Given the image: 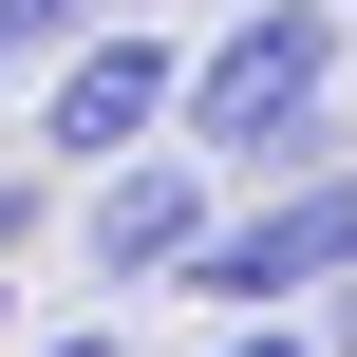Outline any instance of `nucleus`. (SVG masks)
Listing matches in <instances>:
<instances>
[{
  "mask_svg": "<svg viewBox=\"0 0 357 357\" xmlns=\"http://www.w3.org/2000/svg\"><path fill=\"white\" fill-rule=\"evenodd\" d=\"M339 56H357V19L339 0H226L207 38H188V151L226 169V188H282V169H339L357 132H339Z\"/></svg>",
  "mask_w": 357,
  "mask_h": 357,
  "instance_id": "obj_1",
  "label": "nucleus"
},
{
  "mask_svg": "<svg viewBox=\"0 0 357 357\" xmlns=\"http://www.w3.org/2000/svg\"><path fill=\"white\" fill-rule=\"evenodd\" d=\"M339 264H357V151H339V169H282V188H226V226L188 245V282H169V301L264 320V301H320Z\"/></svg>",
  "mask_w": 357,
  "mask_h": 357,
  "instance_id": "obj_2",
  "label": "nucleus"
},
{
  "mask_svg": "<svg viewBox=\"0 0 357 357\" xmlns=\"http://www.w3.org/2000/svg\"><path fill=\"white\" fill-rule=\"evenodd\" d=\"M169 113H188V38L113 0V19H94L56 75H38V169H113V151H151Z\"/></svg>",
  "mask_w": 357,
  "mask_h": 357,
  "instance_id": "obj_3",
  "label": "nucleus"
},
{
  "mask_svg": "<svg viewBox=\"0 0 357 357\" xmlns=\"http://www.w3.org/2000/svg\"><path fill=\"white\" fill-rule=\"evenodd\" d=\"M226 226V169L188 151V132H151V151H113V169H75V282H188V245Z\"/></svg>",
  "mask_w": 357,
  "mask_h": 357,
  "instance_id": "obj_4",
  "label": "nucleus"
},
{
  "mask_svg": "<svg viewBox=\"0 0 357 357\" xmlns=\"http://www.w3.org/2000/svg\"><path fill=\"white\" fill-rule=\"evenodd\" d=\"M94 19H113V0H0V94H38V75H56Z\"/></svg>",
  "mask_w": 357,
  "mask_h": 357,
  "instance_id": "obj_5",
  "label": "nucleus"
},
{
  "mask_svg": "<svg viewBox=\"0 0 357 357\" xmlns=\"http://www.w3.org/2000/svg\"><path fill=\"white\" fill-rule=\"evenodd\" d=\"M38 226H56V169H0V339H19V264H38Z\"/></svg>",
  "mask_w": 357,
  "mask_h": 357,
  "instance_id": "obj_6",
  "label": "nucleus"
},
{
  "mask_svg": "<svg viewBox=\"0 0 357 357\" xmlns=\"http://www.w3.org/2000/svg\"><path fill=\"white\" fill-rule=\"evenodd\" d=\"M207 357H320V320H301V301H264V320H207Z\"/></svg>",
  "mask_w": 357,
  "mask_h": 357,
  "instance_id": "obj_7",
  "label": "nucleus"
},
{
  "mask_svg": "<svg viewBox=\"0 0 357 357\" xmlns=\"http://www.w3.org/2000/svg\"><path fill=\"white\" fill-rule=\"evenodd\" d=\"M0 357H132V339H113V301H94V320H38V339H0Z\"/></svg>",
  "mask_w": 357,
  "mask_h": 357,
  "instance_id": "obj_8",
  "label": "nucleus"
},
{
  "mask_svg": "<svg viewBox=\"0 0 357 357\" xmlns=\"http://www.w3.org/2000/svg\"><path fill=\"white\" fill-rule=\"evenodd\" d=\"M301 320H320V357H357V264L320 282V301H301Z\"/></svg>",
  "mask_w": 357,
  "mask_h": 357,
  "instance_id": "obj_9",
  "label": "nucleus"
},
{
  "mask_svg": "<svg viewBox=\"0 0 357 357\" xmlns=\"http://www.w3.org/2000/svg\"><path fill=\"white\" fill-rule=\"evenodd\" d=\"M132 19H188V0H132Z\"/></svg>",
  "mask_w": 357,
  "mask_h": 357,
  "instance_id": "obj_10",
  "label": "nucleus"
},
{
  "mask_svg": "<svg viewBox=\"0 0 357 357\" xmlns=\"http://www.w3.org/2000/svg\"><path fill=\"white\" fill-rule=\"evenodd\" d=\"M339 19H357V0H339Z\"/></svg>",
  "mask_w": 357,
  "mask_h": 357,
  "instance_id": "obj_11",
  "label": "nucleus"
}]
</instances>
